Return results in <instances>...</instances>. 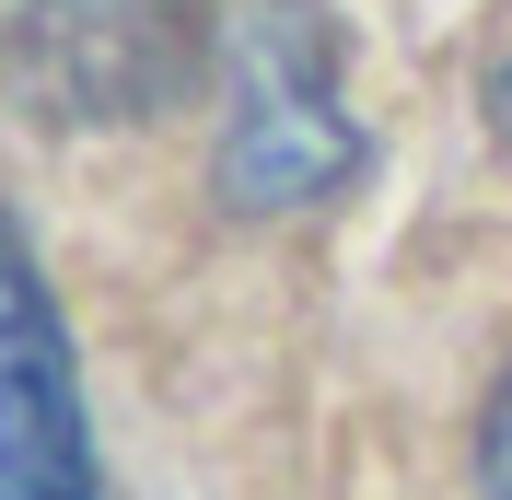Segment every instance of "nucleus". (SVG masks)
<instances>
[{
    "label": "nucleus",
    "mask_w": 512,
    "mask_h": 500,
    "mask_svg": "<svg viewBox=\"0 0 512 500\" xmlns=\"http://www.w3.org/2000/svg\"><path fill=\"white\" fill-rule=\"evenodd\" d=\"M210 82H222V175L233 210H303L361 163L338 117V70H326L315 0H222L210 12Z\"/></svg>",
    "instance_id": "1"
},
{
    "label": "nucleus",
    "mask_w": 512,
    "mask_h": 500,
    "mask_svg": "<svg viewBox=\"0 0 512 500\" xmlns=\"http://www.w3.org/2000/svg\"><path fill=\"white\" fill-rule=\"evenodd\" d=\"M198 59L210 24H187V0H24L0 24V82L47 128H128L187 94Z\"/></svg>",
    "instance_id": "2"
},
{
    "label": "nucleus",
    "mask_w": 512,
    "mask_h": 500,
    "mask_svg": "<svg viewBox=\"0 0 512 500\" xmlns=\"http://www.w3.org/2000/svg\"><path fill=\"white\" fill-rule=\"evenodd\" d=\"M0 500H94L70 338H59V303H47V280L12 233H0Z\"/></svg>",
    "instance_id": "3"
},
{
    "label": "nucleus",
    "mask_w": 512,
    "mask_h": 500,
    "mask_svg": "<svg viewBox=\"0 0 512 500\" xmlns=\"http://www.w3.org/2000/svg\"><path fill=\"white\" fill-rule=\"evenodd\" d=\"M478 489H489V500H512V373H501V396H489V431H478Z\"/></svg>",
    "instance_id": "4"
},
{
    "label": "nucleus",
    "mask_w": 512,
    "mask_h": 500,
    "mask_svg": "<svg viewBox=\"0 0 512 500\" xmlns=\"http://www.w3.org/2000/svg\"><path fill=\"white\" fill-rule=\"evenodd\" d=\"M489 117H501V128H512V70H501V94H489Z\"/></svg>",
    "instance_id": "5"
}]
</instances>
